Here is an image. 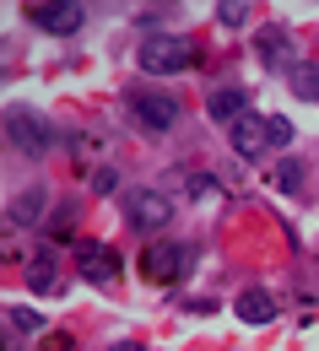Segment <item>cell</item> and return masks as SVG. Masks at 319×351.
Masks as SVG:
<instances>
[{
	"label": "cell",
	"mask_w": 319,
	"mask_h": 351,
	"mask_svg": "<svg viewBox=\"0 0 319 351\" xmlns=\"http://www.w3.org/2000/svg\"><path fill=\"white\" fill-rule=\"evenodd\" d=\"M195 38H179V33H157V38H146L141 44V71L146 76H179V71H189L195 65Z\"/></svg>",
	"instance_id": "cell-1"
},
{
	"label": "cell",
	"mask_w": 319,
	"mask_h": 351,
	"mask_svg": "<svg viewBox=\"0 0 319 351\" xmlns=\"http://www.w3.org/2000/svg\"><path fill=\"white\" fill-rule=\"evenodd\" d=\"M5 141H11L16 152H27V157H44L49 146H54V130H49L44 114H33V108L11 103V108H5Z\"/></svg>",
	"instance_id": "cell-2"
},
{
	"label": "cell",
	"mask_w": 319,
	"mask_h": 351,
	"mask_svg": "<svg viewBox=\"0 0 319 351\" xmlns=\"http://www.w3.org/2000/svg\"><path fill=\"white\" fill-rule=\"evenodd\" d=\"M22 11H27V22L38 33H54V38H71L87 22V5H76V0H27Z\"/></svg>",
	"instance_id": "cell-3"
},
{
	"label": "cell",
	"mask_w": 319,
	"mask_h": 351,
	"mask_svg": "<svg viewBox=\"0 0 319 351\" xmlns=\"http://www.w3.org/2000/svg\"><path fill=\"white\" fill-rule=\"evenodd\" d=\"M141 265H146V276H152L157 287H179L184 276L195 270V249H189V243H152Z\"/></svg>",
	"instance_id": "cell-4"
},
{
	"label": "cell",
	"mask_w": 319,
	"mask_h": 351,
	"mask_svg": "<svg viewBox=\"0 0 319 351\" xmlns=\"http://www.w3.org/2000/svg\"><path fill=\"white\" fill-rule=\"evenodd\" d=\"M125 221H130L136 232H157V227L174 221V200L157 195V189H130V195H125Z\"/></svg>",
	"instance_id": "cell-5"
},
{
	"label": "cell",
	"mask_w": 319,
	"mask_h": 351,
	"mask_svg": "<svg viewBox=\"0 0 319 351\" xmlns=\"http://www.w3.org/2000/svg\"><path fill=\"white\" fill-rule=\"evenodd\" d=\"M125 103H130L141 130H174L179 125V97L174 92H130Z\"/></svg>",
	"instance_id": "cell-6"
},
{
	"label": "cell",
	"mask_w": 319,
	"mask_h": 351,
	"mask_svg": "<svg viewBox=\"0 0 319 351\" xmlns=\"http://www.w3.org/2000/svg\"><path fill=\"white\" fill-rule=\"evenodd\" d=\"M76 270H82L87 287H114L119 281V254L108 243H82L76 249Z\"/></svg>",
	"instance_id": "cell-7"
},
{
	"label": "cell",
	"mask_w": 319,
	"mask_h": 351,
	"mask_svg": "<svg viewBox=\"0 0 319 351\" xmlns=\"http://www.w3.org/2000/svg\"><path fill=\"white\" fill-rule=\"evenodd\" d=\"M228 146L238 157H260V152L271 146V125H265L260 114H244L238 125H228Z\"/></svg>",
	"instance_id": "cell-8"
},
{
	"label": "cell",
	"mask_w": 319,
	"mask_h": 351,
	"mask_svg": "<svg viewBox=\"0 0 319 351\" xmlns=\"http://www.w3.org/2000/svg\"><path fill=\"white\" fill-rule=\"evenodd\" d=\"M233 313H238L244 324H271V319H276V298H271V292H260V287H249V292L233 298Z\"/></svg>",
	"instance_id": "cell-9"
},
{
	"label": "cell",
	"mask_w": 319,
	"mask_h": 351,
	"mask_svg": "<svg viewBox=\"0 0 319 351\" xmlns=\"http://www.w3.org/2000/svg\"><path fill=\"white\" fill-rule=\"evenodd\" d=\"M206 108H211V119H222V125H238L244 114H249V92L244 87H222L206 97Z\"/></svg>",
	"instance_id": "cell-10"
},
{
	"label": "cell",
	"mask_w": 319,
	"mask_h": 351,
	"mask_svg": "<svg viewBox=\"0 0 319 351\" xmlns=\"http://www.w3.org/2000/svg\"><path fill=\"white\" fill-rule=\"evenodd\" d=\"M27 287L33 292H60V276H54V249H38L33 260H27Z\"/></svg>",
	"instance_id": "cell-11"
},
{
	"label": "cell",
	"mask_w": 319,
	"mask_h": 351,
	"mask_svg": "<svg viewBox=\"0 0 319 351\" xmlns=\"http://www.w3.org/2000/svg\"><path fill=\"white\" fill-rule=\"evenodd\" d=\"M287 49H292V38H287V27H281V22H271V27H260V33H255V54H260L265 65H281V54H287Z\"/></svg>",
	"instance_id": "cell-12"
},
{
	"label": "cell",
	"mask_w": 319,
	"mask_h": 351,
	"mask_svg": "<svg viewBox=\"0 0 319 351\" xmlns=\"http://www.w3.org/2000/svg\"><path fill=\"white\" fill-rule=\"evenodd\" d=\"M287 82H292L298 97L319 103V60H292V65H287Z\"/></svg>",
	"instance_id": "cell-13"
},
{
	"label": "cell",
	"mask_w": 319,
	"mask_h": 351,
	"mask_svg": "<svg viewBox=\"0 0 319 351\" xmlns=\"http://www.w3.org/2000/svg\"><path fill=\"white\" fill-rule=\"evenodd\" d=\"M44 184H33V189H27V195H16V200H11V211H5V221H11V227H22V221H27V227H33V221H38V211H44Z\"/></svg>",
	"instance_id": "cell-14"
},
{
	"label": "cell",
	"mask_w": 319,
	"mask_h": 351,
	"mask_svg": "<svg viewBox=\"0 0 319 351\" xmlns=\"http://www.w3.org/2000/svg\"><path fill=\"white\" fill-rule=\"evenodd\" d=\"M5 324H11V335H38V330H44V313L11 303V308H5Z\"/></svg>",
	"instance_id": "cell-15"
},
{
	"label": "cell",
	"mask_w": 319,
	"mask_h": 351,
	"mask_svg": "<svg viewBox=\"0 0 319 351\" xmlns=\"http://www.w3.org/2000/svg\"><path fill=\"white\" fill-rule=\"evenodd\" d=\"M271 184L281 189V195H298V189H303V162H281V168L271 173Z\"/></svg>",
	"instance_id": "cell-16"
},
{
	"label": "cell",
	"mask_w": 319,
	"mask_h": 351,
	"mask_svg": "<svg viewBox=\"0 0 319 351\" xmlns=\"http://www.w3.org/2000/svg\"><path fill=\"white\" fill-rule=\"evenodd\" d=\"M71 221H76V206H60V211H54V217H49V243H65V238H71Z\"/></svg>",
	"instance_id": "cell-17"
},
{
	"label": "cell",
	"mask_w": 319,
	"mask_h": 351,
	"mask_svg": "<svg viewBox=\"0 0 319 351\" xmlns=\"http://www.w3.org/2000/svg\"><path fill=\"white\" fill-rule=\"evenodd\" d=\"M217 22H222V27H244V22H249V5H244V0H222V5H217Z\"/></svg>",
	"instance_id": "cell-18"
},
{
	"label": "cell",
	"mask_w": 319,
	"mask_h": 351,
	"mask_svg": "<svg viewBox=\"0 0 319 351\" xmlns=\"http://www.w3.org/2000/svg\"><path fill=\"white\" fill-rule=\"evenodd\" d=\"M265 125H271V146H292V141H298V130H292V125H287L281 114H271Z\"/></svg>",
	"instance_id": "cell-19"
},
{
	"label": "cell",
	"mask_w": 319,
	"mask_h": 351,
	"mask_svg": "<svg viewBox=\"0 0 319 351\" xmlns=\"http://www.w3.org/2000/svg\"><path fill=\"white\" fill-rule=\"evenodd\" d=\"M114 184H119V178L108 173V168H97V173H92V189H97V195H114Z\"/></svg>",
	"instance_id": "cell-20"
},
{
	"label": "cell",
	"mask_w": 319,
	"mask_h": 351,
	"mask_svg": "<svg viewBox=\"0 0 319 351\" xmlns=\"http://www.w3.org/2000/svg\"><path fill=\"white\" fill-rule=\"evenodd\" d=\"M108 351H152V346H141V341H119V346H108Z\"/></svg>",
	"instance_id": "cell-21"
}]
</instances>
